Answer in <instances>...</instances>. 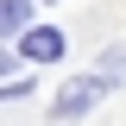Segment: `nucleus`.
Here are the masks:
<instances>
[{
    "mask_svg": "<svg viewBox=\"0 0 126 126\" xmlns=\"http://www.w3.org/2000/svg\"><path fill=\"white\" fill-rule=\"evenodd\" d=\"M25 0H0V32H25Z\"/></svg>",
    "mask_w": 126,
    "mask_h": 126,
    "instance_id": "7ed1b4c3",
    "label": "nucleus"
},
{
    "mask_svg": "<svg viewBox=\"0 0 126 126\" xmlns=\"http://www.w3.org/2000/svg\"><path fill=\"white\" fill-rule=\"evenodd\" d=\"M101 88H107V82H101V76H76V82H69V88L57 94V113H63V120H76V113H88L94 101H101Z\"/></svg>",
    "mask_w": 126,
    "mask_h": 126,
    "instance_id": "f257e3e1",
    "label": "nucleus"
},
{
    "mask_svg": "<svg viewBox=\"0 0 126 126\" xmlns=\"http://www.w3.org/2000/svg\"><path fill=\"white\" fill-rule=\"evenodd\" d=\"M19 50H25L32 63H57L63 57V32L57 25H32V32H19Z\"/></svg>",
    "mask_w": 126,
    "mask_h": 126,
    "instance_id": "f03ea898",
    "label": "nucleus"
}]
</instances>
